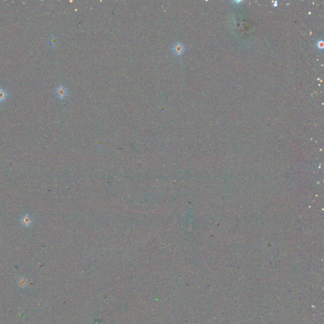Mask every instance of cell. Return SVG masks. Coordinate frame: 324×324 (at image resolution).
<instances>
[{"label": "cell", "instance_id": "277c9868", "mask_svg": "<svg viewBox=\"0 0 324 324\" xmlns=\"http://www.w3.org/2000/svg\"><path fill=\"white\" fill-rule=\"evenodd\" d=\"M18 284L21 288H25L28 285V281L26 278H20L18 281Z\"/></svg>", "mask_w": 324, "mask_h": 324}, {"label": "cell", "instance_id": "3957f363", "mask_svg": "<svg viewBox=\"0 0 324 324\" xmlns=\"http://www.w3.org/2000/svg\"><path fill=\"white\" fill-rule=\"evenodd\" d=\"M21 222L23 226H30L32 224V221L28 215H24L22 217Z\"/></svg>", "mask_w": 324, "mask_h": 324}, {"label": "cell", "instance_id": "5b68a950", "mask_svg": "<svg viewBox=\"0 0 324 324\" xmlns=\"http://www.w3.org/2000/svg\"><path fill=\"white\" fill-rule=\"evenodd\" d=\"M6 98V91L0 89V101H3L5 100Z\"/></svg>", "mask_w": 324, "mask_h": 324}, {"label": "cell", "instance_id": "7a4b0ae2", "mask_svg": "<svg viewBox=\"0 0 324 324\" xmlns=\"http://www.w3.org/2000/svg\"><path fill=\"white\" fill-rule=\"evenodd\" d=\"M56 94L59 98H64L67 94V89L63 86H60L56 89Z\"/></svg>", "mask_w": 324, "mask_h": 324}, {"label": "cell", "instance_id": "8992f818", "mask_svg": "<svg viewBox=\"0 0 324 324\" xmlns=\"http://www.w3.org/2000/svg\"><path fill=\"white\" fill-rule=\"evenodd\" d=\"M318 47L319 48H323V42L322 41H319L318 43Z\"/></svg>", "mask_w": 324, "mask_h": 324}, {"label": "cell", "instance_id": "6da1fadb", "mask_svg": "<svg viewBox=\"0 0 324 324\" xmlns=\"http://www.w3.org/2000/svg\"><path fill=\"white\" fill-rule=\"evenodd\" d=\"M185 47L182 43H177L173 47V52L177 55H180L184 53Z\"/></svg>", "mask_w": 324, "mask_h": 324}]
</instances>
